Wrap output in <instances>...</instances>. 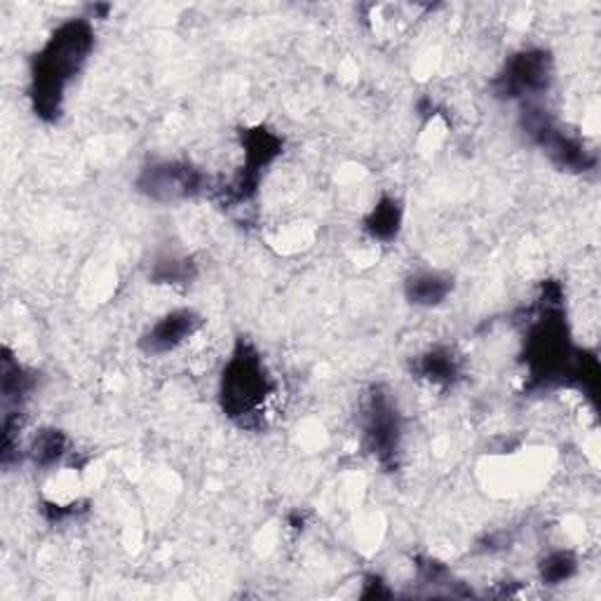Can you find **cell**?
Segmentation results:
<instances>
[{
    "instance_id": "1",
    "label": "cell",
    "mask_w": 601,
    "mask_h": 601,
    "mask_svg": "<svg viewBox=\"0 0 601 601\" xmlns=\"http://www.w3.org/2000/svg\"><path fill=\"white\" fill-rule=\"evenodd\" d=\"M95 48V32L87 20H68L50 36L32 64V104L40 121L54 123L62 115L66 85L78 76Z\"/></svg>"
},
{
    "instance_id": "2",
    "label": "cell",
    "mask_w": 601,
    "mask_h": 601,
    "mask_svg": "<svg viewBox=\"0 0 601 601\" xmlns=\"http://www.w3.org/2000/svg\"><path fill=\"white\" fill-rule=\"evenodd\" d=\"M273 392L275 384L263 358L254 346L240 341L226 364L222 390H218L224 414L242 428H254L261 423V414L266 412Z\"/></svg>"
},
{
    "instance_id": "3",
    "label": "cell",
    "mask_w": 601,
    "mask_h": 601,
    "mask_svg": "<svg viewBox=\"0 0 601 601\" xmlns=\"http://www.w3.org/2000/svg\"><path fill=\"white\" fill-rule=\"evenodd\" d=\"M364 449L386 467L398 465L402 445V416L392 395L386 388H374L362 414Z\"/></svg>"
},
{
    "instance_id": "4",
    "label": "cell",
    "mask_w": 601,
    "mask_h": 601,
    "mask_svg": "<svg viewBox=\"0 0 601 601\" xmlns=\"http://www.w3.org/2000/svg\"><path fill=\"white\" fill-rule=\"evenodd\" d=\"M552 83V57L546 50H522L510 57L503 73L493 80L496 97L524 99L542 95Z\"/></svg>"
},
{
    "instance_id": "5",
    "label": "cell",
    "mask_w": 601,
    "mask_h": 601,
    "mask_svg": "<svg viewBox=\"0 0 601 601\" xmlns=\"http://www.w3.org/2000/svg\"><path fill=\"white\" fill-rule=\"evenodd\" d=\"M137 186L151 200L174 202L200 196L204 186H208V179L193 165L179 163V160H165V163H153L146 167Z\"/></svg>"
},
{
    "instance_id": "6",
    "label": "cell",
    "mask_w": 601,
    "mask_h": 601,
    "mask_svg": "<svg viewBox=\"0 0 601 601\" xmlns=\"http://www.w3.org/2000/svg\"><path fill=\"white\" fill-rule=\"evenodd\" d=\"M202 327V315L193 308H177L160 317L151 329L143 334L141 350L149 355H167L172 350L181 348L190 336H196Z\"/></svg>"
},
{
    "instance_id": "7",
    "label": "cell",
    "mask_w": 601,
    "mask_h": 601,
    "mask_svg": "<svg viewBox=\"0 0 601 601\" xmlns=\"http://www.w3.org/2000/svg\"><path fill=\"white\" fill-rule=\"evenodd\" d=\"M414 372L418 374V378L425 380V384L447 388V386L456 384V380L461 378L463 364L453 348L435 346L430 350H425V353L416 360Z\"/></svg>"
},
{
    "instance_id": "8",
    "label": "cell",
    "mask_w": 601,
    "mask_h": 601,
    "mask_svg": "<svg viewBox=\"0 0 601 601\" xmlns=\"http://www.w3.org/2000/svg\"><path fill=\"white\" fill-rule=\"evenodd\" d=\"M283 137L268 127H252L242 135V149H245V167L247 172L259 174L263 167L273 165L277 158L283 155Z\"/></svg>"
},
{
    "instance_id": "9",
    "label": "cell",
    "mask_w": 601,
    "mask_h": 601,
    "mask_svg": "<svg viewBox=\"0 0 601 601\" xmlns=\"http://www.w3.org/2000/svg\"><path fill=\"white\" fill-rule=\"evenodd\" d=\"M453 291V280L445 273L437 271H421L414 273L404 283V297L412 305L421 308H435L445 303Z\"/></svg>"
},
{
    "instance_id": "10",
    "label": "cell",
    "mask_w": 601,
    "mask_h": 601,
    "mask_svg": "<svg viewBox=\"0 0 601 601\" xmlns=\"http://www.w3.org/2000/svg\"><path fill=\"white\" fill-rule=\"evenodd\" d=\"M402 202L398 198H380L376 208L366 214L364 218V230L370 233V238L378 242H392L400 236L402 228Z\"/></svg>"
},
{
    "instance_id": "11",
    "label": "cell",
    "mask_w": 601,
    "mask_h": 601,
    "mask_svg": "<svg viewBox=\"0 0 601 601\" xmlns=\"http://www.w3.org/2000/svg\"><path fill=\"white\" fill-rule=\"evenodd\" d=\"M0 380H3V400L10 402H22L28 392L34 390L36 378L34 374L24 370V366L10 355V350L3 348V372H0Z\"/></svg>"
},
{
    "instance_id": "12",
    "label": "cell",
    "mask_w": 601,
    "mask_h": 601,
    "mask_svg": "<svg viewBox=\"0 0 601 601\" xmlns=\"http://www.w3.org/2000/svg\"><path fill=\"white\" fill-rule=\"evenodd\" d=\"M66 451H68V437L57 428H46L34 437L32 447H28V456H32V461L40 467H52L66 456Z\"/></svg>"
},
{
    "instance_id": "13",
    "label": "cell",
    "mask_w": 601,
    "mask_h": 601,
    "mask_svg": "<svg viewBox=\"0 0 601 601\" xmlns=\"http://www.w3.org/2000/svg\"><path fill=\"white\" fill-rule=\"evenodd\" d=\"M540 580L546 585H562L578 574V560L571 550H554L538 566Z\"/></svg>"
},
{
    "instance_id": "14",
    "label": "cell",
    "mask_w": 601,
    "mask_h": 601,
    "mask_svg": "<svg viewBox=\"0 0 601 601\" xmlns=\"http://www.w3.org/2000/svg\"><path fill=\"white\" fill-rule=\"evenodd\" d=\"M193 275V263L188 259H163L153 271V280L163 285H179L188 283Z\"/></svg>"
},
{
    "instance_id": "15",
    "label": "cell",
    "mask_w": 601,
    "mask_h": 601,
    "mask_svg": "<svg viewBox=\"0 0 601 601\" xmlns=\"http://www.w3.org/2000/svg\"><path fill=\"white\" fill-rule=\"evenodd\" d=\"M390 597V590L386 588V583L380 578H370L364 583V592H362V599H388Z\"/></svg>"
}]
</instances>
